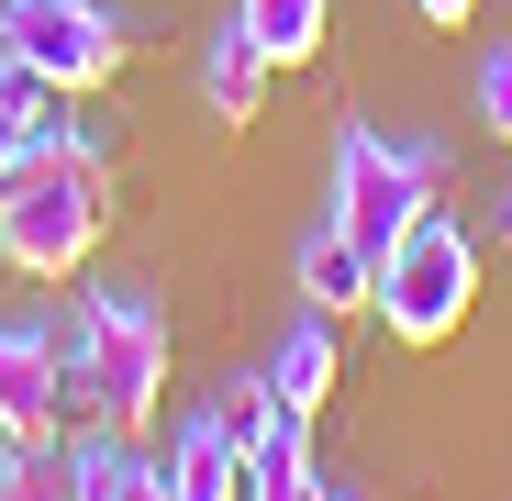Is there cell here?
Segmentation results:
<instances>
[{
	"instance_id": "obj_1",
	"label": "cell",
	"mask_w": 512,
	"mask_h": 501,
	"mask_svg": "<svg viewBox=\"0 0 512 501\" xmlns=\"http://www.w3.org/2000/svg\"><path fill=\"white\" fill-rule=\"evenodd\" d=\"M101 234H112V156L90 134L45 123L23 145V167L0 179V257L23 279H78L101 257Z\"/></svg>"
},
{
	"instance_id": "obj_2",
	"label": "cell",
	"mask_w": 512,
	"mask_h": 501,
	"mask_svg": "<svg viewBox=\"0 0 512 501\" xmlns=\"http://www.w3.org/2000/svg\"><path fill=\"white\" fill-rule=\"evenodd\" d=\"M56 390L78 435H145L167 401V312L134 290H90L78 323H56Z\"/></svg>"
},
{
	"instance_id": "obj_3",
	"label": "cell",
	"mask_w": 512,
	"mask_h": 501,
	"mask_svg": "<svg viewBox=\"0 0 512 501\" xmlns=\"http://www.w3.org/2000/svg\"><path fill=\"white\" fill-rule=\"evenodd\" d=\"M423 201H446V145L435 134H379V123L334 134V234H346L368 268L401 245V223Z\"/></svg>"
},
{
	"instance_id": "obj_4",
	"label": "cell",
	"mask_w": 512,
	"mask_h": 501,
	"mask_svg": "<svg viewBox=\"0 0 512 501\" xmlns=\"http://www.w3.org/2000/svg\"><path fill=\"white\" fill-rule=\"evenodd\" d=\"M368 312L401 334V346H446V334L479 312V245H468V223H446V201H423L401 223V245L368 279Z\"/></svg>"
},
{
	"instance_id": "obj_5",
	"label": "cell",
	"mask_w": 512,
	"mask_h": 501,
	"mask_svg": "<svg viewBox=\"0 0 512 501\" xmlns=\"http://www.w3.org/2000/svg\"><path fill=\"white\" fill-rule=\"evenodd\" d=\"M123 45H134V34L101 12V0H0V56L34 67L56 101L112 90V78H123Z\"/></svg>"
},
{
	"instance_id": "obj_6",
	"label": "cell",
	"mask_w": 512,
	"mask_h": 501,
	"mask_svg": "<svg viewBox=\"0 0 512 501\" xmlns=\"http://www.w3.org/2000/svg\"><path fill=\"white\" fill-rule=\"evenodd\" d=\"M67 390H56V323L0 312V446H56Z\"/></svg>"
},
{
	"instance_id": "obj_7",
	"label": "cell",
	"mask_w": 512,
	"mask_h": 501,
	"mask_svg": "<svg viewBox=\"0 0 512 501\" xmlns=\"http://www.w3.org/2000/svg\"><path fill=\"white\" fill-rule=\"evenodd\" d=\"M156 468H167V501H245V435L223 412H190Z\"/></svg>"
},
{
	"instance_id": "obj_8",
	"label": "cell",
	"mask_w": 512,
	"mask_h": 501,
	"mask_svg": "<svg viewBox=\"0 0 512 501\" xmlns=\"http://www.w3.org/2000/svg\"><path fill=\"white\" fill-rule=\"evenodd\" d=\"M334 379H346V334H334V312H301V334H279V357H268V390H279V412H312L334 401Z\"/></svg>"
},
{
	"instance_id": "obj_9",
	"label": "cell",
	"mask_w": 512,
	"mask_h": 501,
	"mask_svg": "<svg viewBox=\"0 0 512 501\" xmlns=\"http://www.w3.org/2000/svg\"><path fill=\"white\" fill-rule=\"evenodd\" d=\"M268 56H256V34L245 23H223L212 45H201V101H212V123H256V101H268Z\"/></svg>"
},
{
	"instance_id": "obj_10",
	"label": "cell",
	"mask_w": 512,
	"mask_h": 501,
	"mask_svg": "<svg viewBox=\"0 0 512 501\" xmlns=\"http://www.w3.org/2000/svg\"><path fill=\"white\" fill-rule=\"evenodd\" d=\"M312 490H323V468H312V424H301V412H279V424L245 446V501H312Z\"/></svg>"
},
{
	"instance_id": "obj_11",
	"label": "cell",
	"mask_w": 512,
	"mask_h": 501,
	"mask_svg": "<svg viewBox=\"0 0 512 501\" xmlns=\"http://www.w3.org/2000/svg\"><path fill=\"white\" fill-rule=\"evenodd\" d=\"M234 23L256 34V56H268V67H312L323 34H334V0H234Z\"/></svg>"
},
{
	"instance_id": "obj_12",
	"label": "cell",
	"mask_w": 512,
	"mask_h": 501,
	"mask_svg": "<svg viewBox=\"0 0 512 501\" xmlns=\"http://www.w3.org/2000/svg\"><path fill=\"white\" fill-rule=\"evenodd\" d=\"M67 501H167V468L123 457V435H78V457H67Z\"/></svg>"
},
{
	"instance_id": "obj_13",
	"label": "cell",
	"mask_w": 512,
	"mask_h": 501,
	"mask_svg": "<svg viewBox=\"0 0 512 501\" xmlns=\"http://www.w3.org/2000/svg\"><path fill=\"white\" fill-rule=\"evenodd\" d=\"M368 279H379V268H368L334 223H323V234H301V301H312V312H334V323L368 312Z\"/></svg>"
},
{
	"instance_id": "obj_14",
	"label": "cell",
	"mask_w": 512,
	"mask_h": 501,
	"mask_svg": "<svg viewBox=\"0 0 512 501\" xmlns=\"http://www.w3.org/2000/svg\"><path fill=\"white\" fill-rule=\"evenodd\" d=\"M34 134H45V78L0 56V179L23 167V145H34Z\"/></svg>"
},
{
	"instance_id": "obj_15",
	"label": "cell",
	"mask_w": 512,
	"mask_h": 501,
	"mask_svg": "<svg viewBox=\"0 0 512 501\" xmlns=\"http://www.w3.org/2000/svg\"><path fill=\"white\" fill-rule=\"evenodd\" d=\"M0 501H67V457H45V446H0Z\"/></svg>"
},
{
	"instance_id": "obj_16",
	"label": "cell",
	"mask_w": 512,
	"mask_h": 501,
	"mask_svg": "<svg viewBox=\"0 0 512 501\" xmlns=\"http://www.w3.org/2000/svg\"><path fill=\"white\" fill-rule=\"evenodd\" d=\"M468 101H479V123L512 145V45H490V56L468 67Z\"/></svg>"
},
{
	"instance_id": "obj_17",
	"label": "cell",
	"mask_w": 512,
	"mask_h": 501,
	"mask_svg": "<svg viewBox=\"0 0 512 501\" xmlns=\"http://www.w3.org/2000/svg\"><path fill=\"white\" fill-rule=\"evenodd\" d=\"M212 412H223V424H234V435L256 446V435L279 424V390H268V368H256V379H223V401H212Z\"/></svg>"
},
{
	"instance_id": "obj_18",
	"label": "cell",
	"mask_w": 512,
	"mask_h": 501,
	"mask_svg": "<svg viewBox=\"0 0 512 501\" xmlns=\"http://www.w3.org/2000/svg\"><path fill=\"white\" fill-rule=\"evenodd\" d=\"M412 12H423V23H435V34H457V23L479 12V0H412Z\"/></svg>"
},
{
	"instance_id": "obj_19",
	"label": "cell",
	"mask_w": 512,
	"mask_h": 501,
	"mask_svg": "<svg viewBox=\"0 0 512 501\" xmlns=\"http://www.w3.org/2000/svg\"><path fill=\"white\" fill-rule=\"evenodd\" d=\"M312 501H357V490H334V479H323V490H312Z\"/></svg>"
},
{
	"instance_id": "obj_20",
	"label": "cell",
	"mask_w": 512,
	"mask_h": 501,
	"mask_svg": "<svg viewBox=\"0 0 512 501\" xmlns=\"http://www.w3.org/2000/svg\"><path fill=\"white\" fill-rule=\"evenodd\" d=\"M501 212H512V201H501Z\"/></svg>"
}]
</instances>
